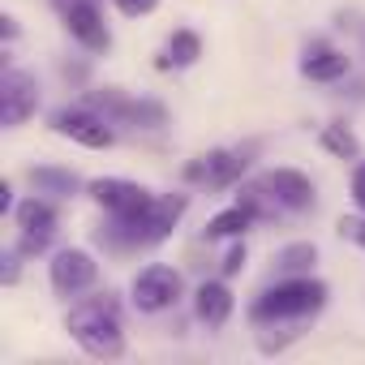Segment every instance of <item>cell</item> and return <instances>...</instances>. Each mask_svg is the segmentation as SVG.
<instances>
[{"instance_id":"cell-27","label":"cell","mask_w":365,"mask_h":365,"mask_svg":"<svg viewBox=\"0 0 365 365\" xmlns=\"http://www.w3.org/2000/svg\"><path fill=\"white\" fill-rule=\"evenodd\" d=\"M52 5H56V9L65 14V9H73V5H82V0H52Z\"/></svg>"},{"instance_id":"cell-18","label":"cell","mask_w":365,"mask_h":365,"mask_svg":"<svg viewBox=\"0 0 365 365\" xmlns=\"http://www.w3.org/2000/svg\"><path fill=\"white\" fill-rule=\"evenodd\" d=\"M31 185L39 194H73L78 190V176L69 168H31Z\"/></svg>"},{"instance_id":"cell-10","label":"cell","mask_w":365,"mask_h":365,"mask_svg":"<svg viewBox=\"0 0 365 365\" xmlns=\"http://www.w3.org/2000/svg\"><path fill=\"white\" fill-rule=\"evenodd\" d=\"M250 150H254V146L211 150V155H202L198 163L185 168V180H202V185H211V190H224V185H232L237 176H245V168H250Z\"/></svg>"},{"instance_id":"cell-21","label":"cell","mask_w":365,"mask_h":365,"mask_svg":"<svg viewBox=\"0 0 365 365\" xmlns=\"http://www.w3.org/2000/svg\"><path fill=\"white\" fill-rule=\"evenodd\" d=\"M112 5H116L125 18H146V14L159 9V0H112Z\"/></svg>"},{"instance_id":"cell-19","label":"cell","mask_w":365,"mask_h":365,"mask_svg":"<svg viewBox=\"0 0 365 365\" xmlns=\"http://www.w3.org/2000/svg\"><path fill=\"white\" fill-rule=\"evenodd\" d=\"M318 142H322V150H331V155H339V159H356V155H361V142H356V133H352L348 125H322Z\"/></svg>"},{"instance_id":"cell-17","label":"cell","mask_w":365,"mask_h":365,"mask_svg":"<svg viewBox=\"0 0 365 365\" xmlns=\"http://www.w3.org/2000/svg\"><path fill=\"white\" fill-rule=\"evenodd\" d=\"M258 215L245 207V202H237V207H228V211H220L211 224H207V241H224V237H245V228L254 224Z\"/></svg>"},{"instance_id":"cell-22","label":"cell","mask_w":365,"mask_h":365,"mask_svg":"<svg viewBox=\"0 0 365 365\" xmlns=\"http://www.w3.org/2000/svg\"><path fill=\"white\" fill-rule=\"evenodd\" d=\"M241 267H245V241L237 237V245H232V250H228V258H224V275H237Z\"/></svg>"},{"instance_id":"cell-13","label":"cell","mask_w":365,"mask_h":365,"mask_svg":"<svg viewBox=\"0 0 365 365\" xmlns=\"http://www.w3.org/2000/svg\"><path fill=\"white\" fill-rule=\"evenodd\" d=\"M61 18H65L69 35H73L86 52H108V48H112V31H108V22H103V14H99L95 0H82V5L65 9Z\"/></svg>"},{"instance_id":"cell-5","label":"cell","mask_w":365,"mask_h":365,"mask_svg":"<svg viewBox=\"0 0 365 365\" xmlns=\"http://www.w3.org/2000/svg\"><path fill=\"white\" fill-rule=\"evenodd\" d=\"M86 194H91L112 220H138V215L155 202V194H150L146 185L125 180V176H95L91 185H86Z\"/></svg>"},{"instance_id":"cell-23","label":"cell","mask_w":365,"mask_h":365,"mask_svg":"<svg viewBox=\"0 0 365 365\" xmlns=\"http://www.w3.org/2000/svg\"><path fill=\"white\" fill-rule=\"evenodd\" d=\"M352 202H356V211H365V163L352 172Z\"/></svg>"},{"instance_id":"cell-26","label":"cell","mask_w":365,"mask_h":365,"mask_svg":"<svg viewBox=\"0 0 365 365\" xmlns=\"http://www.w3.org/2000/svg\"><path fill=\"white\" fill-rule=\"evenodd\" d=\"M0 22H5V39H14V35H18V22H14L9 14H5V18H0Z\"/></svg>"},{"instance_id":"cell-3","label":"cell","mask_w":365,"mask_h":365,"mask_svg":"<svg viewBox=\"0 0 365 365\" xmlns=\"http://www.w3.org/2000/svg\"><path fill=\"white\" fill-rule=\"evenodd\" d=\"M185 207H190V198L185 194H172V198H155L138 220H112V228H108V245L112 250H138V245H159L172 228H176V220L185 215Z\"/></svg>"},{"instance_id":"cell-8","label":"cell","mask_w":365,"mask_h":365,"mask_svg":"<svg viewBox=\"0 0 365 365\" xmlns=\"http://www.w3.org/2000/svg\"><path fill=\"white\" fill-rule=\"evenodd\" d=\"M254 185L279 207V211H309L314 207V180L305 176V172H297V168H271V172H262Z\"/></svg>"},{"instance_id":"cell-24","label":"cell","mask_w":365,"mask_h":365,"mask_svg":"<svg viewBox=\"0 0 365 365\" xmlns=\"http://www.w3.org/2000/svg\"><path fill=\"white\" fill-rule=\"evenodd\" d=\"M339 228H344V232H348V237H352L361 250H365V220H344Z\"/></svg>"},{"instance_id":"cell-20","label":"cell","mask_w":365,"mask_h":365,"mask_svg":"<svg viewBox=\"0 0 365 365\" xmlns=\"http://www.w3.org/2000/svg\"><path fill=\"white\" fill-rule=\"evenodd\" d=\"M314 258H318V250H314V245H288V250L279 254V271L297 275V271H305Z\"/></svg>"},{"instance_id":"cell-25","label":"cell","mask_w":365,"mask_h":365,"mask_svg":"<svg viewBox=\"0 0 365 365\" xmlns=\"http://www.w3.org/2000/svg\"><path fill=\"white\" fill-rule=\"evenodd\" d=\"M0 211H14V185H9V180L0 185Z\"/></svg>"},{"instance_id":"cell-7","label":"cell","mask_w":365,"mask_h":365,"mask_svg":"<svg viewBox=\"0 0 365 365\" xmlns=\"http://www.w3.org/2000/svg\"><path fill=\"white\" fill-rule=\"evenodd\" d=\"M14 220H18V254L22 258H35L52 245V237H56V207L52 202L26 198L22 207H14Z\"/></svg>"},{"instance_id":"cell-15","label":"cell","mask_w":365,"mask_h":365,"mask_svg":"<svg viewBox=\"0 0 365 365\" xmlns=\"http://www.w3.org/2000/svg\"><path fill=\"white\" fill-rule=\"evenodd\" d=\"M301 73H305L309 82H335V78H344V73H348V56H344V52H335V48H327V43H318V48H309V52H305Z\"/></svg>"},{"instance_id":"cell-11","label":"cell","mask_w":365,"mask_h":365,"mask_svg":"<svg viewBox=\"0 0 365 365\" xmlns=\"http://www.w3.org/2000/svg\"><path fill=\"white\" fill-rule=\"evenodd\" d=\"M48 279L61 297H78L86 292L95 279H99V262L86 254V250H61L52 262H48Z\"/></svg>"},{"instance_id":"cell-16","label":"cell","mask_w":365,"mask_h":365,"mask_svg":"<svg viewBox=\"0 0 365 365\" xmlns=\"http://www.w3.org/2000/svg\"><path fill=\"white\" fill-rule=\"evenodd\" d=\"M198 56H202V39L194 35V31H176L168 43H163V52H159V69H190V65H198Z\"/></svg>"},{"instance_id":"cell-9","label":"cell","mask_w":365,"mask_h":365,"mask_svg":"<svg viewBox=\"0 0 365 365\" xmlns=\"http://www.w3.org/2000/svg\"><path fill=\"white\" fill-rule=\"evenodd\" d=\"M35 108H39V86L26 69L0 73V120H5V129H18L26 116H35Z\"/></svg>"},{"instance_id":"cell-14","label":"cell","mask_w":365,"mask_h":365,"mask_svg":"<svg viewBox=\"0 0 365 365\" xmlns=\"http://www.w3.org/2000/svg\"><path fill=\"white\" fill-rule=\"evenodd\" d=\"M232 292H228V284H220V279H211V284H198V292H194V314L207 322V327H224L228 318H232Z\"/></svg>"},{"instance_id":"cell-6","label":"cell","mask_w":365,"mask_h":365,"mask_svg":"<svg viewBox=\"0 0 365 365\" xmlns=\"http://www.w3.org/2000/svg\"><path fill=\"white\" fill-rule=\"evenodd\" d=\"M48 125H52V133H61V138H69L78 146H91V150H108L116 142L112 120L91 112V108H61V112L48 116Z\"/></svg>"},{"instance_id":"cell-1","label":"cell","mask_w":365,"mask_h":365,"mask_svg":"<svg viewBox=\"0 0 365 365\" xmlns=\"http://www.w3.org/2000/svg\"><path fill=\"white\" fill-rule=\"evenodd\" d=\"M65 331L78 339V348L86 356H120L125 352V331H120V305L112 292H99V297H82L78 305H69L65 314Z\"/></svg>"},{"instance_id":"cell-2","label":"cell","mask_w":365,"mask_h":365,"mask_svg":"<svg viewBox=\"0 0 365 365\" xmlns=\"http://www.w3.org/2000/svg\"><path fill=\"white\" fill-rule=\"evenodd\" d=\"M327 305V284L322 279H309V275H292L275 288H267L254 305H250V318L254 322H284V318H309Z\"/></svg>"},{"instance_id":"cell-4","label":"cell","mask_w":365,"mask_h":365,"mask_svg":"<svg viewBox=\"0 0 365 365\" xmlns=\"http://www.w3.org/2000/svg\"><path fill=\"white\" fill-rule=\"evenodd\" d=\"M180 292H185V279H180V271H172L163 262L142 267L129 284V301H133L138 314H163L180 301Z\"/></svg>"},{"instance_id":"cell-12","label":"cell","mask_w":365,"mask_h":365,"mask_svg":"<svg viewBox=\"0 0 365 365\" xmlns=\"http://www.w3.org/2000/svg\"><path fill=\"white\" fill-rule=\"evenodd\" d=\"M91 108H103V116L116 120V125H138V129H159L163 125V108L159 103H150V99H125L116 91L91 95Z\"/></svg>"}]
</instances>
